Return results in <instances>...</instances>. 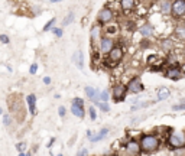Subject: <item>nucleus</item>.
<instances>
[{
  "label": "nucleus",
  "mask_w": 185,
  "mask_h": 156,
  "mask_svg": "<svg viewBox=\"0 0 185 156\" xmlns=\"http://www.w3.org/2000/svg\"><path fill=\"white\" fill-rule=\"evenodd\" d=\"M99 33H100V29H99V28H94V29H92V32H91V38H92V41H94V39H96L97 36H99Z\"/></svg>",
  "instance_id": "b1692460"
},
{
  "label": "nucleus",
  "mask_w": 185,
  "mask_h": 156,
  "mask_svg": "<svg viewBox=\"0 0 185 156\" xmlns=\"http://www.w3.org/2000/svg\"><path fill=\"white\" fill-rule=\"evenodd\" d=\"M84 91H86L87 97L91 98V100H94V101H96V104L99 103V91H96L92 87H86V88H84Z\"/></svg>",
  "instance_id": "ddd939ff"
},
{
  "label": "nucleus",
  "mask_w": 185,
  "mask_h": 156,
  "mask_svg": "<svg viewBox=\"0 0 185 156\" xmlns=\"http://www.w3.org/2000/svg\"><path fill=\"white\" fill-rule=\"evenodd\" d=\"M182 71L185 72V65H184V67H182V68H181V72H182Z\"/></svg>",
  "instance_id": "c9c22d12"
},
{
  "label": "nucleus",
  "mask_w": 185,
  "mask_h": 156,
  "mask_svg": "<svg viewBox=\"0 0 185 156\" xmlns=\"http://www.w3.org/2000/svg\"><path fill=\"white\" fill-rule=\"evenodd\" d=\"M151 103H145V104H136V106H132V110H139V109H143L146 106H149Z\"/></svg>",
  "instance_id": "5701e85b"
},
{
  "label": "nucleus",
  "mask_w": 185,
  "mask_h": 156,
  "mask_svg": "<svg viewBox=\"0 0 185 156\" xmlns=\"http://www.w3.org/2000/svg\"><path fill=\"white\" fill-rule=\"evenodd\" d=\"M140 150H145V152H153L159 148V140L156 136H152V135H148V136H143L140 139Z\"/></svg>",
  "instance_id": "f257e3e1"
},
{
  "label": "nucleus",
  "mask_w": 185,
  "mask_h": 156,
  "mask_svg": "<svg viewBox=\"0 0 185 156\" xmlns=\"http://www.w3.org/2000/svg\"><path fill=\"white\" fill-rule=\"evenodd\" d=\"M90 117H91V120H96V117H97V114H96V110H94V107H90Z\"/></svg>",
  "instance_id": "cd10ccee"
},
{
  "label": "nucleus",
  "mask_w": 185,
  "mask_h": 156,
  "mask_svg": "<svg viewBox=\"0 0 185 156\" xmlns=\"http://www.w3.org/2000/svg\"><path fill=\"white\" fill-rule=\"evenodd\" d=\"M58 113H60V116H61V117H64V116H65V109H64V107L61 106L60 109H58Z\"/></svg>",
  "instance_id": "c85d7f7f"
},
{
  "label": "nucleus",
  "mask_w": 185,
  "mask_h": 156,
  "mask_svg": "<svg viewBox=\"0 0 185 156\" xmlns=\"http://www.w3.org/2000/svg\"><path fill=\"white\" fill-rule=\"evenodd\" d=\"M55 20H57V19H55V18H52V19H51L49 22H48V25H46L45 28H44V29H45V31H48V29H49L51 26H54V23H55Z\"/></svg>",
  "instance_id": "bb28decb"
},
{
  "label": "nucleus",
  "mask_w": 185,
  "mask_h": 156,
  "mask_svg": "<svg viewBox=\"0 0 185 156\" xmlns=\"http://www.w3.org/2000/svg\"><path fill=\"white\" fill-rule=\"evenodd\" d=\"M73 19H74V15L73 13H70L68 16H67L65 19H64V22H62V26H68L71 22H73Z\"/></svg>",
  "instance_id": "412c9836"
},
{
  "label": "nucleus",
  "mask_w": 185,
  "mask_h": 156,
  "mask_svg": "<svg viewBox=\"0 0 185 156\" xmlns=\"http://www.w3.org/2000/svg\"><path fill=\"white\" fill-rule=\"evenodd\" d=\"M36 70H38V65H36V64L31 65V74H35V72H36Z\"/></svg>",
  "instance_id": "c756f323"
},
{
  "label": "nucleus",
  "mask_w": 185,
  "mask_h": 156,
  "mask_svg": "<svg viewBox=\"0 0 185 156\" xmlns=\"http://www.w3.org/2000/svg\"><path fill=\"white\" fill-rule=\"evenodd\" d=\"M140 33L143 35V36H149L151 33H152V26L151 25H145L140 28Z\"/></svg>",
  "instance_id": "a211bd4d"
},
{
  "label": "nucleus",
  "mask_w": 185,
  "mask_h": 156,
  "mask_svg": "<svg viewBox=\"0 0 185 156\" xmlns=\"http://www.w3.org/2000/svg\"><path fill=\"white\" fill-rule=\"evenodd\" d=\"M107 133H109V129L100 130V133H97V135H91V136H90V140H91V142H99V140H101L103 137L106 136Z\"/></svg>",
  "instance_id": "dca6fc26"
},
{
  "label": "nucleus",
  "mask_w": 185,
  "mask_h": 156,
  "mask_svg": "<svg viewBox=\"0 0 185 156\" xmlns=\"http://www.w3.org/2000/svg\"><path fill=\"white\" fill-rule=\"evenodd\" d=\"M171 12L175 18H182L185 16V0H177L172 3Z\"/></svg>",
  "instance_id": "20e7f679"
},
{
  "label": "nucleus",
  "mask_w": 185,
  "mask_h": 156,
  "mask_svg": "<svg viewBox=\"0 0 185 156\" xmlns=\"http://www.w3.org/2000/svg\"><path fill=\"white\" fill-rule=\"evenodd\" d=\"M19 156H25V155H23V153H20V155Z\"/></svg>",
  "instance_id": "e433bc0d"
},
{
  "label": "nucleus",
  "mask_w": 185,
  "mask_h": 156,
  "mask_svg": "<svg viewBox=\"0 0 185 156\" xmlns=\"http://www.w3.org/2000/svg\"><path fill=\"white\" fill-rule=\"evenodd\" d=\"M122 9L125 10L126 13L130 12V10H133V7H135V2L133 0H122Z\"/></svg>",
  "instance_id": "2eb2a0df"
},
{
  "label": "nucleus",
  "mask_w": 185,
  "mask_h": 156,
  "mask_svg": "<svg viewBox=\"0 0 185 156\" xmlns=\"http://www.w3.org/2000/svg\"><path fill=\"white\" fill-rule=\"evenodd\" d=\"M73 61L77 64V67H78L80 70H83V68H84V57H83V52L81 51H77L75 54H74Z\"/></svg>",
  "instance_id": "f8f14e48"
},
{
  "label": "nucleus",
  "mask_w": 185,
  "mask_h": 156,
  "mask_svg": "<svg viewBox=\"0 0 185 156\" xmlns=\"http://www.w3.org/2000/svg\"><path fill=\"white\" fill-rule=\"evenodd\" d=\"M9 122H10L9 116H7V114H5V116H3V123H5V126H7V124H9Z\"/></svg>",
  "instance_id": "2f4dec72"
},
{
  "label": "nucleus",
  "mask_w": 185,
  "mask_h": 156,
  "mask_svg": "<svg viewBox=\"0 0 185 156\" xmlns=\"http://www.w3.org/2000/svg\"><path fill=\"white\" fill-rule=\"evenodd\" d=\"M71 111L75 117L78 119H83L84 117V103L81 98H74L73 104H71Z\"/></svg>",
  "instance_id": "7ed1b4c3"
},
{
  "label": "nucleus",
  "mask_w": 185,
  "mask_h": 156,
  "mask_svg": "<svg viewBox=\"0 0 185 156\" xmlns=\"http://www.w3.org/2000/svg\"><path fill=\"white\" fill-rule=\"evenodd\" d=\"M86 153H87V149H84V148H83V150L78 153V156H86Z\"/></svg>",
  "instance_id": "72a5a7b5"
},
{
  "label": "nucleus",
  "mask_w": 185,
  "mask_h": 156,
  "mask_svg": "<svg viewBox=\"0 0 185 156\" xmlns=\"http://www.w3.org/2000/svg\"><path fill=\"white\" fill-rule=\"evenodd\" d=\"M109 57H110L113 64H117L120 59L123 58V51H122V48H119V46H113V49L110 51Z\"/></svg>",
  "instance_id": "0eeeda50"
},
{
  "label": "nucleus",
  "mask_w": 185,
  "mask_h": 156,
  "mask_svg": "<svg viewBox=\"0 0 185 156\" xmlns=\"http://www.w3.org/2000/svg\"><path fill=\"white\" fill-rule=\"evenodd\" d=\"M25 148H26V145H25L23 142L19 143V145H16V149L19 150V152H23V150H25Z\"/></svg>",
  "instance_id": "a878e982"
},
{
  "label": "nucleus",
  "mask_w": 185,
  "mask_h": 156,
  "mask_svg": "<svg viewBox=\"0 0 185 156\" xmlns=\"http://www.w3.org/2000/svg\"><path fill=\"white\" fill-rule=\"evenodd\" d=\"M112 18H113L112 10L107 9V7H104V9L99 13V20L101 22V23H109V22L112 20Z\"/></svg>",
  "instance_id": "1a4fd4ad"
},
{
  "label": "nucleus",
  "mask_w": 185,
  "mask_h": 156,
  "mask_svg": "<svg viewBox=\"0 0 185 156\" xmlns=\"http://www.w3.org/2000/svg\"><path fill=\"white\" fill-rule=\"evenodd\" d=\"M175 111H178V110H185V104H175L174 107H172Z\"/></svg>",
  "instance_id": "393cba45"
},
{
  "label": "nucleus",
  "mask_w": 185,
  "mask_h": 156,
  "mask_svg": "<svg viewBox=\"0 0 185 156\" xmlns=\"http://www.w3.org/2000/svg\"><path fill=\"white\" fill-rule=\"evenodd\" d=\"M44 83H45V84H51V78L45 77V78H44Z\"/></svg>",
  "instance_id": "f704fd0d"
},
{
  "label": "nucleus",
  "mask_w": 185,
  "mask_h": 156,
  "mask_svg": "<svg viewBox=\"0 0 185 156\" xmlns=\"http://www.w3.org/2000/svg\"><path fill=\"white\" fill-rule=\"evenodd\" d=\"M166 77L169 78V80H174V81L179 80V77H181V68H178V67L169 68V70L166 71Z\"/></svg>",
  "instance_id": "9d476101"
},
{
  "label": "nucleus",
  "mask_w": 185,
  "mask_h": 156,
  "mask_svg": "<svg viewBox=\"0 0 185 156\" xmlns=\"http://www.w3.org/2000/svg\"><path fill=\"white\" fill-rule=\"evenodd\" d=\"M100 100H103V103H106L107 100H109V93H107V91L100 93V94H99V101H100Z\"/></svg>",
  "instance_id": "4be33fe9"
},
{
  "label": "nucleus",
  "mask_w": 185,
  "mask_h": 156,
  "mask_svg": "<svg viewBox=\"0 0 185 156\" xmlns=\"http://www.w3.org/2000/svg\"><path fill=\"white\" fill-rule=\"evenodd\" d=\"M168 142L172 148H185V135L181 133V132H177V133H172Z\"/></svg>",
  "instance_id": "f03ea898"
},
{
  "label": "nucleus",
  "mask_w": 185,
  "mask_h": 156,
  "mask_svg": "<svg viewBox=\"0 0 185 156\" xmlns=\"http://www.w3.org/2000/svg\"><path fill=\"white\" fill-rule=\"evenodd\" d=\"M171 7H172L171 2H162V3H161V10H162L164 13L171 12Z\"/></svg>",
  "instance_id": "6ab92c4d"
},
{
  "label": "nucleus",
  "mask_w": 185,
  "mask_h": 156,
  "mask_svg": "<svg viewBox=\"0 0 185 156\" xmlns=\"http://www.w3.org/2000/svg\"><path fill=\"white\" fill-rule=\"evenodd\" d=\"M126 94H127V88H126V85H123V84L116 85V87L113 88V98H114L116 101L125 100Z\"/></svg>",
  "instance_id": "423d86ee"
},
{
  "label": "nucleus",
  "mask_w": 185,
  "mask_h": 156,
  "mask_svg": "<svg viewBox=\"0 0 185 156\" xmlns=\"http://www.w3.org/2000/svg\"><path fill=\"white\" fill-rule=\"evenodd\" d=\"M126 149H127V152H129L130 155H138L139 152H140V145H139L138 142L132 140V142H129L126 145Z\"/></svg>",
  "instance_id": "9b49d317"
},
{
  "label": "nucleus",
  "mask_w": 185,
  "mask_h": 156,
  "mask_svg": "<svg viewBox=\"0 0 185 156\" xmlns=\"http://www.w3.org/2000/svg\"><path fill=\"white\" fill-rule=\"evenodd\" d=\"M28 156H31V155H28Z\"/></svg>",
  "instance_id": "4c0bfd02"
},
{
  "label": "nucleus",
  "mask_w": 185,
  "mask_h": 156,
  "mask_svg": "<svg viewBox=\"0 0 185 156\" xmlns=\"http://www.w3.org/2000/svg\"><path fill=\"white\" fill-rule=\"evenodd\" d=\"M52 33H55L57 36H62V31L61 29H52Z\"/></svg>",
  "instance_id": "7c9ffc66"
},
{
  "label": "nucleus",
  "mask_w": 185,
  "mask_h": 156,
  "mask_svg": "<svg viewBox=\"0 0 185 156\" xmlns=\"http://www.w3.org/2000/svg\"><path fill=\"white\" fill-rule=\"evenodd\" d=\"M126 88H127L129 93H132V94H139V93L143 91V84H142L140 78H133V80H130V83L127 84Z\"/></svg>",
  "instance_id": "39448f33"
},
{
  "label": "nucleus",
  "mask_w": 185,
  "mask_h": 156,
  "mask_svg": "<svg viewBox=\"0 0 185 156\" xmlns=\"http://www.w3.org/2000/svg\"><path fill=\"white\" fill-rule=\"evenodd\" d=\"M97 106H99L100 110H103V111H109V110H110V106H109L107 103H103V101H99V103H97Z\"/></svg>",
  "instance_id": "aec40b11"
},
{
  "label": "nucleus",
  "mask_w": 185,
  "mask_h": 156,
  "mask_svg": "<svg viewBox=\"0 0 185 156\" xmlns=\"http://www.w3.org/2000/svg\"><path fill=\"white\" fill-rule=\"evenodd\" d=\"M113 49V41L110 38H103L100 42V51L104 54H110V51Z\"/></svg>",
  "instance_id": "6e6552de"
},
{
  "label": "nucleus",
  "mask_w": 185,
  "mask_h": 156,
  "mask_svg": "<svg viewBox=\"0 0 185 156\" xmlns=\"http://www.w3.org/2000/svg\"><path fill=\"white\" fill-rule=\"evenodd\" d=\"M0 41H2L3 44H9V38L5 36V35H2V36H0Z\"/></svg>",
  "instance_id": "473e14b6"
},
{
  "label": "nucleus",
  "mask_w": 185,
  "mask_h": 156,
  "mask_svg": "<svg viewBox=\"0 0 185 156\" xmlns=\"http://www.w3.org/2000/svg\"><path fill=\"white\" fill-rule=\"evenodd\" d=\"M26 101H28V106H29V110H31V114L35 116L36 114V110H35V104H36V97L31 94V96H28L26 97Z\"/></svg>",
  "instance_id": "4468645a"
},
{
  "label": "nucleus",
  "mask_w": 185,
  "mask_h": 156,
  "mask_svg": "<svg viewBox=\"0 0 185 156\" xmlns=\"http://www.w3.org/2000/svg\"><path fill=\"white\" fill-rule=\"evenodd\" d=\"M169 96H171V91L168 88H165V87H162V88L158 90V100H166Z\"/></svg>",
  "instance_id": "f3484780"
}]
</instances>
